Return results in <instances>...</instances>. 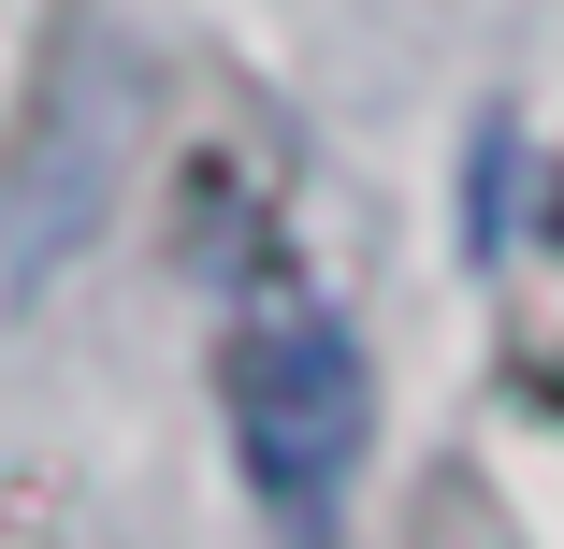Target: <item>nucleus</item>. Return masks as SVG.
<instances>
[{"label":"nucleus","mask_w":564,"mask_h":549,"mask_svg":"<svg viewBox=\"0 0 564 549\" xmlns=\"http://www.w3.org/2000/svg\"><path fill=\"white\" fill-rule=\"evenodd\" d=\"M217 405H232V463H247V492H261L290 535H318L333 492L362 477V433H377L362 333H348L333 304H261L247 333H232V362H217Z\"/></svg>","instance_id":"f257e3e1"},{"label":"nucleus","mask_w":564,"mask_h":549,"mask_svg":"<svg viewBox=\"0 0 564 549\" xmlns=\"http://www.w3.org/2000/svg\"><path fill=\"white\" fill-rule=\"evenodd\" d=\"M101 174H117V58L73 15L44 58V101H30V145H15V275H44L101 217Z\"/></svg>","instance_id":"f03ea898"},{"label":"nucleus","mask_w":564,"mask_h":549,"mask_svg":"<svg viewBox=\"0 0 564 549\" xmlns=\"http://www.w3.org/2000/svg\"><path fill=\"white\" fill-rule=\"evenodd\" d=\"M275 202H290V160L275 145L203 131L188 174H174V261L188 275H275Z\"/></svg>","instance_id":"7ed1b4c3"},{"label":"nucleus","mask_w":564,"mask_h":549,"mask_svg":"<svg viewBox=\"0 0 564 549\" xmlns=\"http://www.w3.org/2000/svg\"><path fill=\"white\" fill-rule=\"evenodd\" d=\"M507 217H521V131L478 117V160H464V261H507Z\"/></svg>","instance_id":"20e7f679"},{"label":"nucleus","mask_w":564,"mask_h":549,"mask_svg":"<svg viewBox=\"0 0 564 549\" xmlns=\"http://www.w3.org/2000/svg\"><path fill=\"white\" fill-rule=\"evenodd\" d=\"M521 376H535V405H550V419H564V362H521Z\"/></svg>","instance_id":"39448f33"},{"label":"nucleus","mask_w":564,"mask_h":549,"mask_svg":"<svg viewBox=\"0 0 564 549\" xmlns=\"http://www.w3.org/2000/svg\"><path fill=\"white\" fill-rule=\"evenodd\" d=\"M550 246H564V174H550Z\"/></svg>","instance_id":"423d86ee"}]
</instances>
